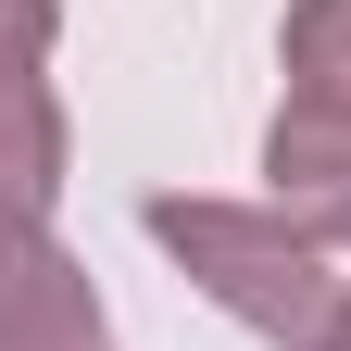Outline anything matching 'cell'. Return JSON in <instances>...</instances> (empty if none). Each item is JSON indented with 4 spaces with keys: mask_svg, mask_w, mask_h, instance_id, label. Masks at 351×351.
Listing matches in <instances>:
<instances>
[{
    "mask_svg": "<svg viewBox=\"0 0 351 351\" xmlns=\"http://www.w3.org/2000/svg\"><path fill=\"white\" fill-rule=\"evenodd\" d=\"M138 226L189 263V276L226 301V314L251 326V339H289V351H326V326H339V276H326V251L289 226V213H239V201H151Z\"/></svg>",
    "mask_w": 351,
    "mask_h": 351,
    "instance_id": "1",
    "label": "cell"
},
{
    "mask_svg": "<svg viewBox=\"0 0 351 351\" xmlns=\"http://www.w3.org/2000/svg\"><path fill=\"white\" fill-rule=\"evenodd\" d=\"M0 351H113L88 276L51 251V226L25 201H0Z\"/></svg>",
    "mask_w": 351,
    "mask_h": 351,
    "instance_id": "2",
    "label": "cell"
},
{
    "mask_svg": "<svg viewBox=\"0 0 351 351\" xmlns=\"http://www.w3.org/2000/svg\"><path fill=\"white\" fill-rule=\"evenodd\" d=\"M263 176H276V213H289L314 251L351 239V113L289 101V113H276V138H263Z\"/></svg>",
    "mask_w": 351,
    "mask_h": 351,
    "instance_id": "3",
    "label": "cell"
},
{
    "mask_svg": "<svg viewBox=\"0 0 351 351\" xmlns=\"http://www.w3.org/2000/svg\"><path fill=\"white\" fill-rule=\"evenodd\" d=\"M51 189H63V101L38 75H0V201L51 213Z\"/></svg>",
    "mask_w": 351,
    "mask_h": 351,
    "instance_id": "4",
    "label": "cell"
},
{
    "mask_svg": "<svg viewBox=\"0 0 351 351\" xmlns=\"http://www.w3.org/2000/svg\"><path fill=\"white\" fill-rule=\"evenodd\" d=\"M289 101L351 113V0H289Z\"/></svg>",
    "mask_w": 351,
    "mask_h": 351,
    "instance_id": "5",
    "label": "cell"
},
{
    "mask_svg": "<svg viewBox=\"0 0 351 351\" xmlns=\"http://www.w3.org/2000/svg\"><path fill=\"white\" fill-rule=\"evenodd\" d=\"M51 51V0H0V75H38Z\"/></svg>",
    "mask_w": 351,
    "mask_h": 351,
    "instance_id": "6",
    "label": "cell"
},
{
    "mask_svg": "<svg viewBox=\"0 0 351 351\" xmlns=\"http://www.w3.org/2000/svg\"><path fill=\"white\" fill-rule=\"evenodd\" d=\"M326 351H351V301H339V326H326Z\"/></svg>",
    "mask_w": 351,
    "mask_h": 351,
    "instance_id": "7",
    "label": "cell"
}]
</instances>
